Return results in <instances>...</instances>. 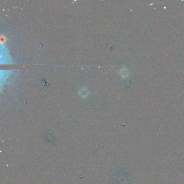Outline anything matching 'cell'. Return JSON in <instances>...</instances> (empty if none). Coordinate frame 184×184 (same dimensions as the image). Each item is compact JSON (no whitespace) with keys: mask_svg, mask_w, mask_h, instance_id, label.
Returning a JSON list of instances; mask_svg holds the SVG:
<instances>
[]
</instances>
